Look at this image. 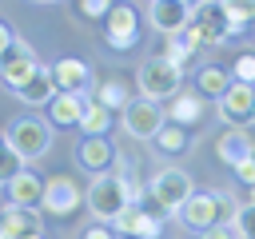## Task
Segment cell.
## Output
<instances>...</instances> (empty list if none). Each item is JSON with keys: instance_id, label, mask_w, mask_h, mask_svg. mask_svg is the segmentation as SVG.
I'll return each instance as SVG.
<instances>
[{"instance_id": "1", "label": "cell", "mask_w": 255, "mask_h": 239, "mask_svg": "<svg viewBox=\"0 0 255 239\" xmlns=\"http://www.w3.org/2000/svg\"><path fill=\"white\" fill-rule=\"evenodd\" d=\"M235 32H243V28H235V24L227 20L223 0H195L191 24L183 28V44H187L191 52H199L203 44H227Z\"/></svg>"}, {"instance_id": "2", "label": "cell", "mask_w": 255, "mask_h": 239, "mask_svg": "<svg viewBox=\"0 0 255 239\" xmlns=\"http://www.w3.org/2000/svg\"><path fill=\"white\" fill-rule=\"evenodd\" d=\"M135 84H139V100H167V96H179V84H183V72L171 68L163 56H147L135 72Z\"/></svg>"}, {"instance_id": "3", "label": "cell", "mask_w": 255, "mask_h": 239, "mask_svg": "<svg viewBox=\"0 0 255 239\" xmlns=\"http://www.w3.org/2000/svg\"><path fill=\"white\" fill-rule=\"evenodd\" d=\"M4 143H8L24 163H28V159H40V155L48 151V143H52V123L40 120V116H20V120L8 127Z\"/></svg>"}, {"instance_id": "4", "label": "cell", "mask_w": 255, "mask_h": 239, "mask_svg": "<svg viewBox=\"0 0 255 239\" xmlns=\"http://www.w3.org/2000/svg\"><path fill=\"white\" fill-rule=\"evenodd\" d=\"M147 199L167 215V211H179L187 199H191V175L183 167H159L147 183Z\"/></svg>"}, {"instance_id": "5", "label": "cell", "mask_w": 255, "mask_h": 239, "mask_svg": "<svg viewBox=\"0 0 255 239\" xmlns=\"http://www.w3.org/2000/svg\"><path fill=\"white\" fill-rule=\"evenodd\" d=\"M231 211V199L223 191H191V199L175 211L191 231H207V227H219L223 215Z\"/></svg>"}, {"instance_id": "6", "label": "cell", "mask_w": 255, "mask_h": 239, "mask_svg": "<svg viewBox=\"0 0 255 239\" xmlns=\"http://www.w3.org/2000/svg\"><path fill=\"white\" fill-rule=\"evenodd\" d=\"M84 203L92 207V215H96L100 223H116V215L128 207V195H124V183H120V175H112V171H104V175H92V187H88Z\"/></svg>"}, {"instance_id": "7", "label": "cell", "mask_w": 255, "mask_h": 239, "mask_svg": "<svg viewBox=\"0 0 255 239\" xmlns=\"http://www.w3.org/2000/svg\"><path fill=\"white\" fill-rule=\"evenodd\" d=\"M36 68H40V60H36L32 44H28V40H20V36H16V40L8 44V52L0 56V80H4L12 92H16V88L36 72Z\"/></svg>"}, {"instance_id": "8", "label": "cell", "mask_w": 255, "mask_h": 239, "mask_svg": "<svg viewBox=\"0 0 255 239\" xmlns=\"http://www.w3.org/2000/svg\"><path fill=\"white\" fill-rule=\"evenodd\" d=\"M159 223H163V211H147L143 203H128V207L116 215V235L155 239V235H159Z\"/></svg>"}, {"instance_id": "9", "label": "cell", "mask_w": 255, "mask_h": 239, "mask_svg": "<svg viewBox=\"0 0 255 239\" xmlns=\"http://www.w3.org/2000/svg\"><path fill=\"white\" fill-rule=\"evenodd\" d=\"M219 116H223V123H231V127L251 123V120H255V88L231 80V88L219 96Z\"/></svg>"}, {"instance_id": "10", "label": "cell", "mask_w": 255, "mask_h": 239, "mask_svg": "<svg viewBox=\"0 0 255 239\" xmlns=\"http://www.w3.org/2000/svg\"><path fill=\"white\" fill-rule=\"evenodd\" d=\"M104 20H108V24H104L108 44H112L116 52H128V48L135 44V36H139V16H135V8H128V4H112V12H108Z\"/></svg>"}, {"instance_id": "11", "label": "cell", "mask_w": 255, "mask_h": 239, "mask_svg": "<svg viewBox=\"0 0 255 239\" xmlns=\"http://www.w3.org/2000/svg\"><path fill=\"white\" fill-rule=\"evenodd\" d=\"M163 127V112L151 104V100H131L124 108V131L135 135V139H155Z\"/></svg>"}, {"instance_id": "12", "label": "cell", "mask_w": 255, "mask_h": 239, "mask_svg": "<svg viewBox=\"0 0 255 239\" xmlns=\"http://www.w3.org/2000/svg\"><path fill=\"white\" fill-rule=\"evenodd\" d=\"M147 20L163 36H183V28L191 24V4H183V0H151Z\"/></svg>"}, {"instance_id": "13", "label": "cell", "mask_w": 255, "mask_h": 239, "mask_svg": "<svg viewBox=\"0 0 255 239\" xmlns=\"http://www.w3.org/2000/svg\"><path fill=\"white\" fill-rule=\"evenodd\" d=\"M80 203H84V195H80V187H76L68 175L44 179V199H40L44 211H52V215H72Z\"/></svg>"}, {"instance_id": "14", "label": "cell", "mask_w": 255, "mask_h": 239, "mask_svg": "<svg viewBox=\"0 0 255 239\" xmlns=\"http://www.w3.org/2000/svg\"><path fill=\"white\" fill-rule=\"evenodd\" d=\"M32 235H44L40 211H36V207H16V203H8V207L0 211V239H32Z\"/></svg>"}, {"instance_id": "15", "label": "cell", "mask_w": 255, "mask_h": 239, "mask_svg": "<svg viewBox=\"0 0 255 239\" xmlns=\"http://www.w3.org/2000/svg\"><path fill=\"white\" fill-rule=\"evenodd\" d=\"M52 80H56V92H76V96H84L92 76H88V64H84V60L64 56V60L52 64Z\"/></svg>"}, {"instance_id": "16", "label": "cell", "mask_w": 255, "mask_h": 239, "mask_svg": "<svg viewBox=\"0 0 255 239\" xmlns=\"http://www.w3.org/2000/svg\"><path fill=\"white\" fill-rule=\"evenodd\" d=\"M76 155H80V163H84L92 175H104V171L116 163V151H112L108 135H84L80 147H76Z\"/></svg>"}, {"instance_id": "17", "label": "cell", "mask_w": 255, "mask_h": 239, "mask_svg": "<svg viewBox=\"0 0 255 239\" xmlns=\"http://www.w3.org/2000/svg\"><path fill=\"white\" fill-rule=\"evenodd\" d=\"M16 96L24 100V104H32V108H48L52 104V96H56V80H52V68H36L20 88H16Z\"/></svg>"}, {"instance_id": "18", "label": "cell", "mask_w": 255, "mask_h": 239, "mask_svg": "<svg viewBox=\"0 0 255 239\" xmlns=\"http://www.w3.org/2000/svg\"><path fill=\"white\" fill-rule=\"evenodd\" d=\"M84 108H88V96H76V92H56L52 104H48V123L56 127H72L84 120Z\"/></svg>"}, {"instance_id": "19", "label": "cell", "mask_w": 255, "mask_h": 239, "mask_svg": "<svg viewBox=\"0 0 255 239\" xmlns=\"http://www.w3.org/2000/svg\"><path fill=\"white\" fill-rule=\"evenodd\" d=\"M215 151H219V159H223V163L239 167L243 159H251V155H255V139H251L243 127H227V131L215 139Z\"/></svg>"}, {"instance_id": "20", "label": "cell", "mask_w": 255, "mask_h": 239, "mask_svg": "<svg viewBox=\"0 0 255 239\" xmlns=\"http://www.w3.org/2000/svg\"><path fill=\"white\" fill-rule=\"evenodd\" d=\"M8 199H12L16 207H36V203L44 199V179H40L36 171H20V175L8 183Z\"/></svg>"}, {"instance_id": "21", "label": "cell", "mask_w": 255, "mask_h": 239, "mask_svg": "<svg viewBox=\"0 0 255 239\" xmlns=\"http://www.w3.org/2000/svg\"><path fill=\"white\" fill-rule=\"evenodd\" d=\"M195 88H199V96H211V100H219V96L231 88V72H223L219 64H207V68H199V76H195Z\"/></svg>"}, {"instance_id": "22", "label": "cell", "mask_w": 255, "mask_h": 239, "mask_svg": "<svg viewBox=\"0 0 255 239\" xmlns=\"http://www.w3.org/2000/svg\"><path fill=\"white\" fill-rule=\"evenodd\" d=\"M96 104H104L108 112H124L128 104H131V96H128V84L124 80H104L100 88H96V96H92Z\"/></svg>"}, {"instance_id": "23", "label": "cell", "mask_w": 255, "mask_h": 239, "mask_svg": "<svg viewBox=\"0 0 255 239\" xmlns=\"http://www.w3.org/2000/svg\"><path fill=\"white\" fill-rule=\"evenodd\" d=\"M171 123H179V127H187V123H195L199 116H203V108H199V96H175V104H167V112H163Z\"/></svg>"}, {"instance_id": "24", "label": "cell", "mask_w": 255, "mask_h": 239, "mask_svg": "<svg viewBox=\"0 0 255 239\" xmlns=\"http://www.w3.org/2000/svg\"><path fill=\"white\" fill-rule=\"evenodd\" d=\"M108 127H112V112H108L104 104L88 100L84 120H80V131H84V135H108Z\"/></svg>"}, {"instance_id": "25", "label": "cell", "mask_w": 255, "mask_h": 239, "mask_svg": "<svg viewBox=\"0 0 255 239\" xmlns=\"http://www.w3.org/2000/svg\"><path fill=\"white\" fill-rule=\"evenodd\" d=\"M155 143H159V151L179 155V151L187 147V131H183L179 123H163V127H159V135H155Z\"/></svg>"}, {"instance_id": "26", "label": "cell", "mask_w": 255, "mask_h": 239, "mask_svg": "<svg viewBox=\"0 0 255 239\" xmlns=\"http://www.w3.org/2000/svg\"><path fill=\"white\" fill-rule=\"evenodd\" d=\"M231 231H235V239H255V203L235 207V215H231Z\"/></svg>"}, {"instance_id": "27", "label": "cell", "mask_w": 255, "mask_h": 239, "mask_svg": "<svg viewBox=\"0 0 255 239\" xmlns=\"http://www.w3.org/2000/svg\"><path fill=\"white\" fill-rule=\"evenodd\" d=\"M223 12L235 28H243V24L255 20V0H223Z\"/></svg>"}, {"instance_id": "28", "label": "cell", "mask_w": 255, "mask_h": 239, "mask_svg": "<svg viewBox=\"0 0 255 239\" xmlns=\"http://www.w3.org/2000/svg\"><path fill=\"white\" fill-rule=\"evenodd\" d=\"M159 56H163V60H167L171 68H179V72H183V68L191 64V56H195V52H191V48L183 44V36H179V40H167V48H163Z\"/></svg>"}, {"instance_id": "29", "label": "cell", "mask_w": 255, "mask_h": 239, "mask_svg": "<svg viewBox=\"0 0 255 239\" xmlns=\"http://www.w3.org/2000/svg\"><path fill=\"white\" fill-rule=\"evenodd\" d=\"M20 171H24V159H20V155H16V151L4 143V151H0V183L8 187V183L20 175Z\"/></svg>"}, {"instance_id": "30", "label": "cell", "mask_w": 255, "mask_h": 239, "mask_svg": "<svg viewBox=\"0 0 255 239\" xmlns=\"http://www.w3.org/2000/svg\"><path fill=\"white\" fill-rule=\"evenodd\" d=\"M231 76H235V84H251V88H255V56L243 52V56L231 64Z\"/></svg>"}, {"instance_id": "31", "label": "cell", "mask_w": 255, "mask_h": 239, "mask_svg": "<svg viewBox=\"0 0 255 239\" xmlns=\"http://www.w3.org/2000/svg\"><path fill=\"white\" fill-rule=\"evenodd\" d=\"M80 12L92 16V20H96V16H108V12H112V0H80Z\"/></svg>"}, {"instance_id": "32", "label": "cell", "mask_w": 255, "mask_h": 239, "mask_svg": "<svg viewBox=\"0 0 255 239\" xmlns=\"http://www.w3.org/2000/svg\"><path fill=\"white\" fill-rule=\"evenodd\" d=\"M80 239H120V235H116V227H108V223H92V227L80 231Z\"/></svg>"}, {"instance_id": "33", "label": "cell", "mask_w": 255, "mask_h": 239, "mask_svg": "<svg viewBox=\"0 0 255 239\" xmlns=\"http://www.w3.org/2000/svg\"><path fill=\"white\" fill-rule=\"evenodd\" d=\"M235 179H239V183H247V187H255V155H251V159H243V163L235 167Z\"/></svg>"}, {"instance_id": "34", "label": "cell", "mask_w": 255, "mask_h": 239, "mask_svg": "<svg viewBox=\"0 0 255 239\" xmlns=\"http://www.w3.org/2000/svg\"><path fill=\"white\" fill-rule=\"evenodd\" d=\"M199 239H235V231H227V227H207V231H199Z\"/></svg>"}, {"instance_id": "35", "label": "cell", "mask_w": 255, "mask_h": 239, "mask_svg": "<svg viewBox=\"0 0 255 239\" xmlns=\"http://www.w3.org/2000/svg\"><path fill=\"white\" fill-rule=\"evenodd\" d=\"M12 40H16V32H12V28H8L4 20H0V56L8 52V44H12Z\"/></svg>"}, {"instance_id": "36", "label": "cell", "mask_w": 255, "mask_h": 239, "mask_svg": "<svg viewBox=\"0 0 255 239\" xmlns=\"http://www.w3.org/2000/svg\"><path fill=\"white\" fill-rule=\"evenodd\" d=\"M32 4H60V0H32Z\"/></svg>"}, {"instance_id": "37", "label": "cell", "mask_w": 255, "mask_h": 239, "mask_svg": "<svg viewBox=\"0 0 255 239\" xmlns=\"http://www.w3.org/2000/svg\"><path fill=\"white\" fill-rule=\"evenodd\" d=\"M251 203H255V187H251Z\"/></svg>"}, {"instance_id": "38", "label": "cell", "mask_w": 255, "mask_h": 239, "mask_svg": "<svg viewBox=\"0 0 255 239\" xmlns=\"http://www.w3.org/2000/svg\"><path fill=\"white\" fill-rule=\"evenodd\" d=\"M0 151H4V135H0Z\"/></svg>"}, {"instance_id": "39", "label": "cell", "mask_w": 255, "mask_h": 239, "mask_svg": "<svg viewBox=\"0 0 255 239\" xmlns=\"http://www.w3.org/2000/svg\"><path fill=\"white\" fill-rule=\"evenodd\" d=\"M32 239H44V235H32Z\"/></svg>"}, {"instance_id": "40", "label": "cell", "mask_w": 255, "mask_h": 239, "mask_svg": "<svg viewBox=\"0 0 255 239\" xmlns=\"http://www.w3.org/2000/svg\"><path fill=\"white\" fill-rule=\"evenodd\" d=\"M183 4H191V0H183Z\"/></svg>"}, {"instance_id": "41", "label": "cell", "mask_w": 255, "mask_h": 239, "mask_svg": "<svg viewBox=\"0 0 255 239\" xmlns=\"http://www.w3.org/2000/svg\"><path fill=\"white\" fill-rule=\"evenodd\" d=\"M251 24H255V20H251Z\"/></svg>"}]
</instances>
